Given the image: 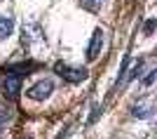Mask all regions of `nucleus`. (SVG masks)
<instances>
[{
  "label": "nucleus",
  "instance_id": "f257e3e1",
  "mask_svg": "<svg viewBox=\"0 0 157 139\" xmlns=\"http://www.w3.org/2000/svg\"><path fill=\"white\" fill-rule=\"evenodd\" d=\"M54 71L59 73L63 80H68V83H82V80H87V68H73L68 66V64H63V61H59V64H54Z\"/></svg>",
  "mask_w": 157,
  "mask_h": 139
},
{
  "label": "nucleus",
  "instance_id": "f03ea898",
  "mask_svg": "<svg viewBox=\"0 0 157 139\" xmlns=\"http://www.w3.org/2000/svg\"><path fill=\"white\" fill-rule=\"evenodd\" d=\"M54 92V80H49V78H42V80H38L33 87H28V97L31 99H35V101H45L49 94Z\"/></svg>",
  "mask_w": 157,
  "mask_h": 139
},
{
  "label": "nucleus",
  "instance_id": "7ed1b4c3",
  "mask_svg": "<svg viewBox=\"0 0 157 139\" xmlns=\"http://www.w3.org/2000/svg\"><path fill=\"white\" fill-rule=\"evenodd\" d=\"M0 87H2V92H5L10 99H17V97H19V90H21V76H14V73L5 76V78L0 80Z\"/></svg>",
  "mask_w": 157,
  "mask_h": 139
},
{
  "label": "nucleus",
  "instance_id": "20e7f679",
  "mask_svg": "<svg viewBox=\"0 0 157 139\" xmlns=\"http://www.w3.org/2000/svg\"><path fill=\"white\" fill-rule=\"evenodd\" d=\"M101 47H103V31L101 28H96L92 33V40H89V47H87V59L94 61L98 57V52H101Z\"/></svg>",
  "mask_w": 157,
  "mask_h": 139
},
{
  "label": "nucleus",
  "instance_id": "39448f33",
  "mask_svg": "<svg viewBox=\"0 0 157 139\" xmlns=\"http://www.w3.org/2000/svg\"><path fill=\"white\" fill-rule=\"evenodd\" d=\"M152 111H155V108H152L150 99H136V104H134V108H131V113L138 116V118H150Z\"/></svg>",
  "mask_w": 157,
  "mask_h": 139
},
{
  "label": "nucleus",
  "instance_id": "423d86ee",
  "mask_svg": "<svg viewBox=\"0 0 157 139\" xmlns=\"http://www.w3.org/2000/svg\"><path fill=\"white\" fill-rule=\"evenodd\" d=\"M38 68V64H33V61H24V64H19V66H10V73H14V76H26V73L35 71Z\"/></svg>",
  "mask_w": 157,
  "mask_h": 139
},
{
  "label": "nucleus",
  "instance_id": "0eeeda50",
  "mask_svg": "<svg viewBox=\"0 0 157 139\" xmlns=\"http://www.w3.org/2000/svg\"><path fill=\"white\" fill-rule=\"evenodd\" d=\"M14 31V21L10 17H0V40H5L7 35H12Z\"/></svg>",
  "mask_w": 157,
  "mask_h": 139
},
{
  "label": "nucleus",
  "instance_id": "6e6552de",
  "mask_svg": "<svg viewBox=\"0 0 157 139\" xmlns=\"http://www.w3.org/2000/svg\"><path fill=\"white\" fill-rule=\"evenodd\" d=\"M152 31H155V19H148V21H145V33L150 35Z\"/></svg>",
  "mask_w": 157,
  "mask_h": 139
},
{
  "label": "nucleus",
  "instance_id": "1a4fd4ad",
  "mask_svg": "<svg viewBox=\"0 0 157 139\" xmlns=\"http://www.w3.org/2000/svg\"><path fill=\"white\" fill-rule=\"evenodd\" d=\"M152 80H155V71H150V73H148V76H145L143 85H145V87H150V85H152Z\"/></svg>",
  "mask_w": 157,
  "mask_h": 139
},
{
  "label": "nucleus",
  "instance_id": "9d476101",
  "mask_svg": "<svg viewBox=\"0 0 157 139\" xmlns=\"http://www.w3.org/2000/svg\"><path fill=\"white\" fill-rule=\"evenodd\" d=\"M82 5H85L87 10H89V12H96V5H94L92 0H82Z\"/></svg>",
  "mask_w": 157,
  "mask_h": 139
},
{
  "label": "nucleus",
  "instance_id": "9b49d317",
  "mask_svg": "<svg viewBox=\"0 0 157 139\" xmlns=\"http://www.w3.org/2000/svg\"><path fill=\"white\" fill-rule=\"evenodd\" d=\"M5 120H7L5 111H0V130H2V127H5Z\"/></svg>",
  "mask_w": 157,
  "mask_h": 139
}]
</instances>
